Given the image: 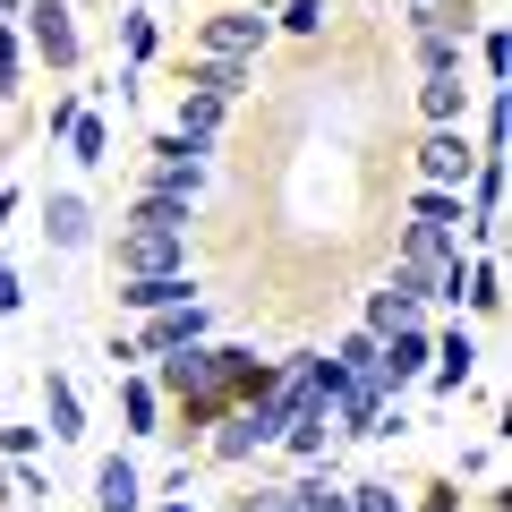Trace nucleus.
Masks as SVG:
<instances>
[{
  "label": "nucleus",
  "mask_w": 512,
  "mask_h": 512,
  "mask_svg": "<svg viewBox=\"0 0 512 512\" xmlns=\"http://www.w3.org/2000/svg\"><path fill=\"white\" fill-rule=\"evenodd\" d=\"M231 359H239V350L231 342H188V350H171V359H154V393H163V410H171V427H163V436H205V427H214V419H231Z\"/></svg>",
  "instance_id": "obj_1"
},
{
  "label": "nucleus",
  "mask_w": 512,
  "mask_h": 512,
  "mask_svg": "<svg viewBox=\"0 0 512 512\" xmlns=\"http://www.w3.org/2000/svg\"><path fill=\"white\" fill-rule=\"evenodd\" d=\"M188 265V205L180 197H137V214L111 239V274L146 282V274H180Z\"/></svg>",
  "instance_id": "obj_2"
},
{
  "label": "nucleus",
  "mask_w": 512,
  "mask_h": 512,
  "mask_svg": "<svg viewBox=\"0 0 512 512\" xmlns=\"http://www.w3.org/2000/svg\"><path fill=\"white\" fill-rule=\"evenodd\" d=\"M18 18H26V52H35L52 77H69L77 60H86V35H77V9H69V0H26Z\"/></svg>",
  "instance_id": "obj_3"
},
{
  "label": "nucleus",
  "mask_w": 512,
  "mask_h": 512,
  "mask_svg": "<svg viewBox=\"0 0 512 512\" xmlns=\"http://www.w3.org/2000/svg\"><path fill=\"white\" fill-rule=\"evenodd\" d=\"M265 43H274V26L256 18L248 0H231V9H214V18L197 26V60H239V69H256Z\"/></svg>",
  "instance_id": "obj_4"
},
{
  "label": "nucleus",
  "mask_w": 512,
  "mask_h": 512,
  "mask_svg": "<svg viewBox=\"0 0 512 512\" xmlns=\"http://www.w3.org/2000/svg\"><path fill=\"white\" fill-rule=\"evenodd\" d=\"M478 180V146H470V128H427V146H419V188H470Z\"/></svg>",
  "instance_id": "obj_5"
},
{
  "label": "nucleus",
  "mask_w": 512,
  "mask_h": 512,
  "mask_svg": "<svg viewBox=\"0 0 512 512\" xmlns=\"http://www.w3.org/2000/svg\"><path fill=\"white\" fill-rule=\"evenodd\" d=\"M453 256H461V239H453V231H436V222H410V231H402V265H393V274H402L410 291L427 299V282H436Z\"/></svg>",
  "instance_id": "obj_6"
},
{
  "label": "nucleus",
  "mask_w": 512,
  "mask_h": 512,
  "mask_svg": "<svg viewBox=\"0 0 512 512\" xmlns=\"http://www.w3.org/2000/svg\"><path fill=\"white\" fill-rule=\"evenodd\" d=\"M188 342H205V299L163 308V316H146V325L128 333V350H137V359H171V350H188Z\"/></svg>",
  "instance_id": "obj_7"
},
{
  "label": "nucleus",
  "mask_w": 512,
  "mask_h": 512,
  "mask_svg": "<svg viewBox=\"0 0 512 512\" xmlns=\"http://www.w3.org/2000/svg\"><path fill=\"white\" fill-rule=\"evenodd\" d=\"M197 180H205V154L197 146H180V137H154V163H146V197H197Z\"/></svg>",
  "instance_id": "obj_8"
},
{
  "label": "nucleus",
  "mask_w": 512,
  "mask_h": 512,
  "mask_svg": "<svg viewBox=\"0 0 512 512\" xmlns=\"http://www.w3.org/2000/svg\"><path fill=\"white\" fill-rule=\"evenodd\" d=\"M376 376H384V393H402V384H419V376H427V333H419V325L384 333V342H376Z\"/></svg>",
  "instance_id": "obj_9"
},
{
  "label": "nucleus",
  "mask_w": 512,
  "mask_h": 512,
  "mask_svg": "<svg viewBox=\"0 0 512 512\" xmlns=\"http://www.w3.org/2000/svg\"><path fill=\"white\" fill-rule=\"evenodd\" d=\"M470 103H478V86H470L461 69L419 77V111H427V128H461V120H470Z\"/></svg>",
  "instance_id": "obj_10"
},
{
  "label": "nucleus",
  "mask_w": 512,
  "mask_h": 512,
  "mask_svg": "<svg viewBox=\"0 0 512 512\" xmlns=\"http://www.w3.org/2000/svg\"><path fill=\"white\" fill-rule=\"evenodd\" d=\"M402 325H419V291L393 274L384 291H367V325L359 333H367V342H384V333H402Z\"/></svg>",
  "instance_id": "obj_11"
},
{
  "label": "nucleus",
  "mask_w": 512,
  "mask_h": 512,
  "mask_svg": "<svg viewBox=\"0 0 512 512\" xmlns=\"http://www.w3.org/2000/svg\"><path fill=\"white\" fill-rule=\"evenodd\" d=\"M43 436H52V444H77V436H86V402H77V384L60 376V367L43 376Z\"/></svg>",
  "instance_id": "obj_12"
},
{
  "label": "nucleus",
  "mask_w": 512,
  "mask_h": 512,
  "mask_svg": "<svg viewBox=\"0 0 512 512\" xmlns=\"http://www.w3.org/2000/svg\"><path fill=\"white\" fill-rule=\"evenodd\" d=\"M43 239H52V248H86L94 239V205L69 197V188H52V197H43Z\"/></svg>",
  "instance_id": "obj_13"
},
{
  "label": "nucleus",
  "mask_w": 512,
  "mask_h": 512,
  "mask_svg": "<svg viewBox=\"0 0 512 512\" xmlns=\"http://www.w3.org/2000/svg\"><path fill=\"white\" fill-rule=\"evenodd\" d=\"M197 299V282L188 274H146V282H120V308L128 316H163V308H188Z\"/></svg>",
  "instance_id": "obj_14"
},
{
  "label": "nucleus",
  "mask_w": 512,
  "mask_h": 512,
  "mask_svg": "<svg viewBox=\"0 0 512 512\" xmlns=\"http://www.w3.org/2000/svg\"><path fill=\"white\" fill-rule=\"evenodd\" d=\"M470 376H478V342H470V333H444V342H427V384H436V393H461Z\"/></svg>",
  "instance_id": "obj_15"
},
{
  "label": "nucleus",
  "mask_w": 512,
  "mask_h": 512,
  "mask_svg": "<svg viewBox=\"0 0 512 512\" xmlns=\"http://www.w3.org/2000/svg\"><path fill=\"white\" fill-rule=\"evenodd\" d=\"M180 86L214 94V103H239V94L256 86V69H239V60H180Z\"/></svg>",
  "instance_id": "obj_16"
},
{
  "label": "nucleus",
  "mask_w": 512,
  "mask_h": 512,
  "mask_svg": "<svg viewBox=\"0 0 512 512\" xmlns=\"http://www.w3.org/2000/svg\"><path fill=\"white\" fill-rule=\"evenodd\" d=\"M478 0H419V26L410 35H444V43H478Z\"/></svg>",
  "instance_id": "obj_17"
},
{
  "label": "nucleus",
  "mask_w": 512,
  "mask_h": 512,
  "mask_svg": "<svg viewBox=\"0 0 512 512\" xmlns=\"http://www.w3.org/2000/svg\"><path fill=\"white\" fill-rule=\"evenodd\" d=\"M94 512H146V478H137V461L111 453L103 470H94Z\"/></svg>",
  "instance_id": "obj_18"
},
{
  "label": "nucleus",
  "mask_w": 512,
  "mask_h": 512,
  "mask_svg": "<svg viewBox=\"0 0 512 512\" xmlns=\"http://www.w3.org/2000/svg\"><path fill=\"white\" fill-rule=\"evenodd\" d=\"M120 427L128 436H163V393L146 376H120Z\"/></svg>",
  "instance_id": "obj_19"
},
{
  "label": "nucleus",
  "mask_w": 512,
  "mask_h": 512,
  "mask_svg": "<svg viewBox=\"0 0 512 512\" xmlns=\"http://www.w3.org/2000/svg\"><path fill=\"white\" fill-rule=\"evenodd\" d=\"M461 308H478V316H495V308H504V265H495V248L461 265Z\"/></svg>",
  "instance_id": "obj_20"
},
{
  "label": "nucleus",
  "mask_w": 512,
  "mask_h": 512,
  "mask_svg": "<svg viewBox=\"0 0 512 512\" xmlns=\"http://www.w3.org/2000/svg\"><path fill=\"white\" fill-rule=\"evenodd\" d=\"M282 444H291L299 461H325L333 453V410H299V419L282 427Z\"/></svg>",
  "instance_id": "obj_21"
},
{
  "label": "nucleus",
  "mask_w": 512,
  "mask_h": 512,
  "mask_svg": "<svg viewBox=\"0 0 512 512\" xmlns=\"http://www.w3.org/2000/svg\"><path fill=\"white\" fill-rule=\"evenodd\" d=\"M154 43H163V26H154V9H128V18H120V60H128V77H137V69L154 60Z\"/></svg>",
  "instance_id": "obj_22"
},
{
  "label": "nucleus",
  "mask_w": 512,
  "mask_h": 512,
  "mask_svg": "<svg viewBox=\"0 0 512 512\" xmlns=\"http://www.w3.org/2000/svg\"><path fill=\"white\" fill-rule=\"evenodd\" d=\"M410 222H436V231H453V239H461V222H470V205H461L453 188H419V197H410Z\"/></svg>",
  "instance_id": "obj_23"
},
{
  "label": "nucleus",
  "mask_w": 512,
  "mask_h": 512,
  "mask_svg": "<svg viewBox=\"0 0 512 512\" xmlns=\"http://www.w3.org/2000/svg\"><path fill=\"white\" fill-rule=\"evenodd\" d=\"M69 163H111V128L103 120H94V111H77V128H69Z\"/></svg>",
  "instance_id": "obj_24"
},
{
  "label": "nucleus",
  "mask_w": 512,
  "mask_h": 512,
  "mask_svg": "<svg viewBox=\"0 0 512 512\" xmlns=\"http://www.w3.org/2000/svg\"><path fill=\"white\" fill-rule=\"evenodd\" d=\"M461 52H470V43H444V35H410V60H419V77H444V69H461Z\"/></svg>",
  "instance_id": "obj_25"
},
{
  "label": "nucleus",
  "mask_w": 512,
  "mask_h": 512,
  "mask_svg": "<svg viewBox=\"0 0 512 512\" xmlns=\"http://www.w3.org/2000/svg\"><path fill=\"white\" fill-rule=\"evenodd\" d=\"M504 128H512V103L487 94V120H478V154H487V163H504Z\"/></svg>",
  "instance_id": "obj_26"
},
{
  "label": "nucleus",
  "mask_w": 512,
  "mask_h": 512,
  "mask_svg": "<svg viewBox=\"0 0 512 512\" xmlns=\"http://www.w3.org/2000/svg\"><path fill=\"white\" fill-rule=\"evenodd\" d=\"M299 512H350V495L333 487L325 470H316V478H299Z\"/></svg>",
  "instance_id": "obj_27"
},
{
  "label": "nucleus",
  "mask_w": 512,
  "mask_h": 512,
  "mask_svg": "<svg viewBox=\"0 0 512 512\" xmlns=\"http://www.w3.org/2000/svg\"><path fill=\"white\" fill-rule=\"evenodd\" d=\"M231 512H299V487H265V478H256V487L239 495Z\"/></svg>",
  "instance_id": "obj_28"
},
{
  "label": "nucleus",
  "mask_w": 512,
  "mask_h": 512,
  "mask_svg": "<svg viewBox=\"0 0 512 512\" xmlns=\"http://www.w3.org/2000/svg\"><path fill=\"white\" fill-rule=\"evenodd\" d=\"M478 69H487V94H504V26H478Z\"/></svg>",
  "instance_id": "obj_29"
},
{
  "label": "nucleus",
  "mask_w": 512,
  "mask_h": 512,
  "mask_svg": "<svg viewBox=\"0 0 512 512\" xmlns=\"http://www.w3.org/2000/svg\"><path fill=\"white\" fill-rule=\"evenodd\" d=\"M282 35H325V0H282Z\"/></svg>",
  "instance_id": "obj_30"
},
{
  "label": "nucleus",
  "mask_w": 512,
  "mask_h": 512,
  "mask_svg": "<svg viewBox=\"0 0 512 512\" xmlns=\"http://www.w3.org/2000/svg\"><path fill=\"white\" fill-rule=\"evenodd\" d=\"M18 77H26V52H18V35H9V26H0V103H9V94H18Z\"/></svg>",
  "instance_id": "obj_31"
},
{
  "label": "nucleus",
  "mask_w": 512,
  "mask_h": 512,
  "mask_svg": "<svg viewBox=\"0 0 512 512\" xmlns=\"http://www.w3.org/2000/svg\"><path fill=\"white\" fill-rule=\"evenodd\" d=\"M350 495V512H402L393 504V487H384V478H367V487H342Z\"/></svg>",
  "instance_id": "obj_32"
},
{
  "label": "nucleus",
  "mask_w": 512,
  "mask_h": 512,
  "mask_svg": "<svg viewBox=\"0 0 512 512\" xmlns=\"http://www.w3.org/2000/svg\"><path fill=\"white\" fill-rule=\"evenodd\" d=\"M419 512H461V478H427V487H419Z\"/></svg>",
  "instance_id": "obj_33"
},
{
  "label": "nucleus",
  "mask_w": 512,
  "mask_h": 512,
  "mask_svg": "<svg viewBox=\"0 0 512 512\" xmlns=\"http://www.w3.org/2000/svg\"><path fill=\"white\" fill-rule=\"evenodd\" d=\"M43 427H0V461H35Z\"/></svg>",
  "instance_id": "obj_34"
},
{
  "label": "nucleus",
  "mask_w": 512,
  "mask_h": 512,
  "mask_svg": "<svg viewBox=\"0 0 512 512\" xmlns=\"http://www.w3.org/2000/svg\"><path fill=\"white\" fill-rule=\"evenodd\" d=\"M77 111H86V94H52V137H69Z\"/></svg>",
  "instance_id": "obj_35"
},
{
  "label": "nucleus",
  "mask_w": 512,
  "mask_h": 512,
  "mask_svg": "<svg viewBox=\"0 0 512 512\" xmlns=\"http://www.w3.org/2000/svg\"><path fill=\"white\" fill-rule=\"evenodd\" d=\"M18 299H26V291H18V265H9V256H0V316L18 308Z\"/></svg>",
  "instance_id": "obj_36"
},
{
  "label": "nucleus",
  "mask_w": 512,
  "mask_h": 512,
  "mask_svg": "<svg viewBox=\"0 0 512 512\" xmlns=\"http://www.w3.org/2000/svg\"><path fill=\"white\" fill-rule=\"evenodd\" d=\"M9 504H18V478H9V470H0V512H9Z\"/></svg>",
  "instance_id": "obj_37"
},
{
  "label": "nucleus",
  "mask_w": 512,
  "mask_h": 512,
  "mask_svg": "<svg viewBox=\"0 0 512 512\" xmlns=\"http://www.w3.org/2000/svg\"><path fill=\"white\" fill-rule=\"evenodd\" d=\"M154 512H197V504H188V495H171V504H154Z\"/></svg>",
  "instance_id": "obj_38"
},
{
  "label": "nucleus",
  "mask_w": 512,
  "mask_h": 512,
  "mask_svg": "<svg viewBox=\"0 0 512 512\" xmlns=\"http://www.w3.org/2000/svg\"><path fill=\"white\" fill-rule=\"evenodd\" d=\"M18 9H26V0H0V26H9V18H18Z\"/></svg>",
  "instance_id": "obj_39"
},
{
  "label": "nucleus",
  "mask_w": 512,
  "mask_h": 512,
  "mask_svg": "<svg viewBox=\"0 0 512 512\" xmlns=\"http://www.w3.org/2000/svg\"><path fill=\"white\" fill-rule=\"evenodd\" d=\"M69 9H77V0H69Z\"/></svg>",
  "instance_id": "obj_40"
}]
</instances>
